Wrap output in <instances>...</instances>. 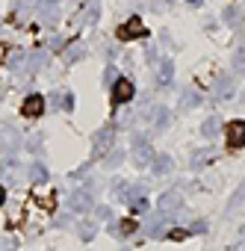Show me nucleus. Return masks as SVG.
<instances>
[{
    "label": "nucleus",
    "instance_id": "f257e3e1",
    "mask_svg": "<svg viewBox=\"0 0 245 251\" xmlns=\"http://www.w3.org/2000/svg\"><path fill=\"white\" fill-rule=\"evenodd\" d=\"M224 133H227V148L230 151L242 148L245 145V121H230L227 127H224Z\"/></svg>",
    "mask_w": 245,
    "mask_h": 251
},
{
    "label": "nucleus",
    "instance_id": "f03ea898",
    "mask_svg": "<svg viewBox=\"0 0 245 251\" xmlns=\"http://www.w3.org/2000/svg\"><path fill=\"white\" fill-rule=\"evenodd\" d=\"M133 95H136V86L130 80H115V86H112V103H127V100H133Z\"/></svg>",
    "mask_w": 245,
    "mask_h": 251
},
{
    "label": "nucleus",
    "instance_id": "7ed1b4c3",
    "mask_svg": "<svg viewBox=\"0 0 245 251\" xmlns=\"http://www.w3.org/2000/svg\"><path fill=\"white\" fill-rule=\"evenodd\" d=\"M139 36H145V24H142L139 18H130L124 27L118 30V39H124V42H130V39H139Z\"/></svg>",
    "mask_w": 245,
    "mask_h": 251
},
{
    "label": "nucleus",
    "instance_id": "20e7f679",
    "mask_svg": "<svg viewBox=\"0 0 245 251\" xmlns=\"http://www.w3.org/2000/svg\"><path fill=\"white\" fill-rule=\"evenodd\" d=\"M21 112H24L27 118H36V115H42V112H45V98H42V95H30V98L24 100Z\"/></svg>",
    "mask_w": 245,
    "mask_h": 251
},
{
    "label": "nucleus",
    "instance_id": "39448f33",
    "mask_svg": "<svg viewBox=\"0 0 245 251\" xmlns=\"http://www.w3.org/2000/svg\"><path fill=\"white\" fill-rule=\"evenodd\" d=\"M136 227H139V225H136L133 219H121V222H118V230H121V233H124V236H127V233H133Z\"/></svg>",
    "mask_w": 245,
    "mask_h": 251
},
{
    "label": "nucleus",
    "instance_id": "423d86ee",
    "mask_svg": "<svg viewBox=\"0 0 245 251\" xmlns=\"http://www.w3.org/2000/svg\"><path fill=\"white\" fill-rule=\"evenodd\" d=\"M177 201H180V198H177V195H174V192H172V195H166V198H163V201H160V204H163V207H166V210H174V207H177Z\"/></svg>",
    "mask_w": 245,
    "mask_h": 251
},
{
    "label": "nucleus",
    "instance_id": "0eeeda50",
    "mask_svg": "<svg viewBox=\"0 0 245 251\" xmlns=\"http://www.w3.org/2000/svg\"><path fill=\"white\" fill-rule=\"evenodd\" d=\"M216 130H219V121H216V118H210V121L204 124V136H216Z\"/></svg>",
    "mask_w": 245,
    "mask_h": 251
},
{
    "label": "nucleus",
    "instance_id": "6e6552de",
    "mask_svg": "<svg viewBox=\"0 0 245 251\" xmlns=\"http://www.w3.org/2000/svg\"><path fill=\"white\" fill-rule=\"evenodd\" d=\"M224 21H227V24H236V21H239V12H236V9H227V12H224Z\"/></svg>",
    "mask_w": 245,
    "mask_h": 251
},
{
    "label": "nucleus",
    "instance_id": "1a4fd4ad",
    "mask_svg": "<svg viewBox=\"0 0 245 251\" xmlns=\"http://www.w3.org/2000/svg\"><path fill=\"white\" fill-rule=\"evenodd\" d=\"M74 207H77V210H86V207H89V198H86V195H77V198H74Z\"/></svg>",
    "mask_w": 245,
    "mask_h": 251
},
{
    "label": "nucleus",
    "instance_id": "9d476101",
    "mask_svg": "<svg viewBox=\"0 0 245 251\" xmlns=\"http://www.w3.org/2000/svg\"><path fill=\"white\" fill-rule=\"evenodd\" d=\"M242 198H245V183H242V186H239V192H236V195H233V204H239V201H242Z\"/></svg>",
    "mask_w": 245,
    "mask_h": 251
},
{
    "label": "nucleus",
    "instance_id": "9b49d317",
    "mask_svg": "<svg viewBox=\"0 0 245 251\" xmlns=\"http://www.w3.org/2000/svg\"><path fill=\"white\" fill-rule=\"evenodd\" d=\"M3 204H6V189L0 186V207H3Z\"/></svg>",
    "mask_w": 245,
    "mask_h": 251
}]
</instances>
